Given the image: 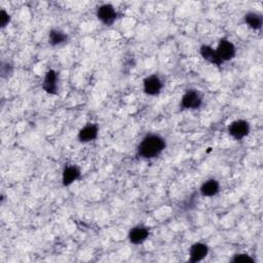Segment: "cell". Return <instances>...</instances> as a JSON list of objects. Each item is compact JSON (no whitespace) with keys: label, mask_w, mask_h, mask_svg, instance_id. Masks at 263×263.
I'll list each match as a JSON object with an SVG mask.
<instances>
[{"label":"cell","mask_w":263,"mask_h":263,"mask_svg":"<svg viewBox=\"0 0 263 263\" xmlns=\"http://www.w3.org/2000/svg\"><path fill=\"white\" fill-rule=\"evenodd\" d=\"M167 147L165 138L158 134L146 135L138 145V156L144 160H154L160 157Z\"/></svg>","instance_id":"1"},{"label":"cell","mask_w":263,"mask_h":263,"mask_svg":"<svg viewBox=\"0 0 263 263\" xmlns=\"http://www.w3.org/2000/svg\"><path fill=\"white\" fill-rule=\"evenodd\" d=\"M203 96L197 90H189L181 98L180 106L182 109L196 110L203 105Z\"/></svg>","instance_id":"2"},{"label":"cell","mask_w":263,"mask_h":263,"mask_svg":"<svg viewBox=\"0 0 263 263\" xmlns=\"http://www.w3.org/2000/svg\"><path fill=\"white\" fill-rule=\"evenodd\" d=\"M216 52L219 58L223 61V63L232 61L237 56V48L235 44L228 39L220 40Z\"/></svg>","instance_id":"3"},{"label":"cell","mask_w":263,"mask_h":263,"mask_svg":"<svg viewBox=\"0 0 263 263\" xmlns=\"http://www.w3.org/2000/svg\"><path fill=\"white\" fill-rule=\"evenodd\" d=\"M228 132L234 139L243 140L250 134L251 126L249 122L245 120H237L230 124L228 127Z\"/></svg>","instance_id":"4"},{"label":"cell","mask_w":263,"mask_h":263,"mask_svg":"<svg viewBox=\"0 0 263 263\" xmlns=\"http://www.w3.org/2000/svg\"><path fill=\"white\" fill-rule=\"evenodd\" d=\"M96 16L98 20L106 26H111L118 19V12L114 6L109 4L102 5L97 9Z\"/></svg>","instance_id":"5"},{"label":"cell","mask_w":263,"mask_h":263,"mask_svg":"<svg viewBox=\"0 0 263 263\" xmlns=\"http://www.w3.org/2000/svg\"><path fill=\"white\" fill-rule=\"evenodd\" d=\"M163 88H164L163 81L156 74L147 77L143 82V91L148 96H152V97L159 96Z\"/></svg>","instance_id":"6"},{"label":"cell","mask_w":263,"mask_h":263,"mask_svg":"<svg viewBox=\"0 0 263 263\" xmlns=\"http://www.w3.org/2000/svg\"><path fill=\"white\" fill-rule=\"evenodd\" d=\"M43 89L46 91V93L50 95H57L59 90V75L58 73L51 69L49 70L44 79L43 83Z\"/></svg>","instance_id":"7"},{"label":"cell","mask_w":263,"mask_h":263,"mask_svg":"<svg viewBox=\"0 0 263 263\" xmlns=\"http://www.w3.org/2000/svg\"><path fill=\"white\" fill-rule=\"evenodd\" d=\"M150 231L144 225H137L129 232V241L133 245H141L149 238Z\"/></svg>","instance_id":"8"},{"label":"cell","mask_w":263,"mask_h":263,"mask_svg":"<svg viewBox=\"0 0 263 263\" xmlns=\"http://www.w3.org/2000/svg\"><path fill=\"white\" fill-rule=\"evenodd\" d=\"M82 178L81 169L78 166L70 165L64 168L62 173V183L64 186H70Z\"/></svg>","instance_id":"9"},{"label":"cell","mask_w":263,"mask_h":263,"mask_svg":"<svg viewBox=\"0 0 263 263\" xmlns=\"http://www.w3.org/2000/svg\"><path fill=\"white\" fill-rule=\"evenodd\" d=\"M209 254V247L204 243H196L190 250V262L197 263L204 260Z\"/></svg>","instance_id":"10"},{"label":"cell","mask_w":263,"mask_h":263,"mask_svg":"<svg viewBox=\"0 0 263 263\" xmlns=\"http://www.w3.org/2000/svg\"><path fill=\"white\" fill-rule=\"evenodd\" d=\"M99 135V128L97 125L89 124L80 130L78 138L82 143H89L97 139Z\"/></svg>","instance_id":"11"},{"label":"cell","mask_w":263,"mask_h":263,"mask_svg":"<svg viewBox=\"0 0 263 263\" xmlns=\"http://www.w3.org/2000/svg\"><path fill=\"white\" fill-rule=\"evenodd\" d=\"M220 192V184L216 179H209L205 181L200 187V194L204 198L216 197Z\"/></svg>","instance_id":"12"},{"label":"cell","mask_w":263,"mask_h":263,"mask_svg":"<svg viewBox=\"0 0 263 263\" xmlns=\"http://www.w3.org/2000/svg\"><path fill=\"white\" fill-rule=\"evenodd\" d=\"M200 54L202 56V58L206 61H208L209 63L220 67L221 65H223V61L219 58V56L217 55V52L215 49H213L211 46L208 45H203L200 48Z\"/></svg>","instance_id":"13"},{"label":"cell","mask_w":263,"mask_h":263,"mask_svg":"<svg viewBox=\"0 0 263 263\" xmlns=\"http://www.w3.org/2000/svg\"><path fill=\"white\" fill-rule=\"evenodd\" d=\"M244 21H245L246 25L254 31L261 30L262 25H263V18L261 16V14H259L257 12L247 13L244 17Z\"/></svg>","instance_id":"14"},{"label":"cell","mask_w":263,"mask_h":263,"mask_svg":"<svg viewBox=\"0 0 263 263\" xmlns=\"http://www.w3.org/2000/svg\"><path fill=\"white\" fill-rule=\"evenodd\" d=\"M68 40V36L65 32L59 29H53L49 33V44L52 47H58L65 44Z\"/></svg>","instance_id":"15"},{"label":"cell","mask_w":263,"mask_h":263,"mask_svg":"<svg viewBox=\"0 0 263 263\" xmlns=\"http://www.w3.org/2000/svg\"><path fill=\"white\" fill-rule=\"evenodd\" d=\"M233 263H255V259L246 253H239L236 254L233 259H232Z\"/></svg>","instance_id":"16"},{"label":"cell","mask_w":263,"mask_h":263,"mask_svg":"<svg viewBox=\"0 0 263 263\" xmlns=\"http://www.w3.org/2000/svg\"><path fill=\"white\" fill-rule=\"evenodd\" d=\"M11 22V16L9 13H7L5 10L0 11V27L5 28L7 27Z\"/></svg>","instance_id":"17"}]
</instances>
